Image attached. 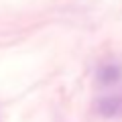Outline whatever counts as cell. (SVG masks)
Wrapping results in <instances>:
<instances>
[{"mask_svg": "<svg viewBox=\"0 0 122 122\" xmlns=\"http://www.w3.org/2000/svg\"><path fill=\"white\" fill-rule=\"evenodd\" d=\"M94 108H96V114L102 118H120L122 116V94L98 98Z\"/></svg>", "mask_w": 122, "mask_h": 122, "instance_id": "cell-1", "label": "cell"}, {"mask_svg": "<svg viewBox=\"0 0 122 122\" xmlns=\"http://www.w3.org/2000/svg\"><path fill=\"white\" fill-rule=\"evenodd\" d=\"M96 79L100 86H114L122 79V67L118 63H106L98 69L96 73Z\"/></svg>", "mask_w": 122, "mask_h": 122, "instance_id": "cell-2", "label": "cell"}]
</instances>
